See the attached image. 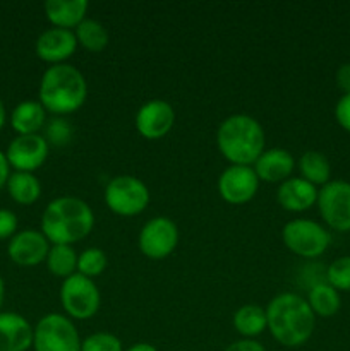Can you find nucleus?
Segmentation results:
<instances>
[{
  "label": "nucleus",
  "mask_w": 350,
  "mask_h": 351,
  "mask_svg": "<svg viewBox=\"0 0 350 351\" xmlns=\"http://www.w3.org/2000/svg\"><path fill=\"white\" fill-rule=\"evenodd\" d=\"M268 331L281 346L297 348L311 339L316 315L297 293H280L266 307Z\"/></svg>",
  "instance_id": "nucleus-1"
},
{
  "label": "nucleus",
  "mask_w": 350,
  "mask_h": 351,
  "mask_svg": "<svg viewBox=\"0 0 350 351\" xmlns=\"http://www.w3.org/2000/svg\"><path fill=\"white\" fill-rule=\"evenodd\" d=\"M93 226V209L82 199L69 195L54 199L41 216V233L54 245H72L86 239Z\"/></svg>",
  "instance_id": "nucleus-2"
},
{
  "label": "nucleus",
  "mask_w": 350,
  "mask_h": 351,
  "mask_svg": "<svg viewBox=\"0 0 350 351\" xmlns=\"http://www.w3.org/2000/svg\"><path fill=\"white\" fill-rule=\"evenodd\" d=\"M216 144L226 161L239 167H250L264 151V130L249 115H230L216 130Z\"/></svg>",
  "instance_id": "nucleus-3"
},
{
  "label": "nucleus",
  "mask_w": 350,
  "mask_h": 351,
  "mask_svg": "<svg viewBox=\"0 0 350 351\" xmlns=\"http://www.w3.org/2000/svg\"><path fill=\"white\" fill-rule=\"evenodd\" d=\"M88 84L74 65L58 64L47 69L40 82V103L47 112L69 115L84 105Z\"/></svg>",
  "instance_id": "nucleus-4"
},
{
  "label": "nucleus",
  "mask_w": 350,
  "mask_h": 351,
  "mask_svg": "<svg viewBox=\"0 0 350 351\" xmlns=\"http://www.w3.org/2000/svg\"><path fill=\"white\" fill-rule=\"evenodd\" d=\"M285 247L295 256L316 259L328 250L331 235L328 230L312 219H294L281 230Z\"/></svg>",
  "instance_id": "nucleus-5"
},
{
  "label": "nucleus",
  "mask_w": 350,
  "mask_h": 351,
  "mask_svg": "<svg viewBox=\"0 0 350 351\" xmlns=\"http://www.w3.org/2000/svg\"><path fill=\"white\" fill-rule=\"evenodd\" d=\"M105 202L112 213L119 216H136L150 204V191L146 184L132 175H119L112 178L105 189Z\"/></svg>",
  "instance_id": "nucleus-6"
},
{
  "label": "nucleus",
  "mask_w": 350,
  "mask_h": 351,
  "mask_svg": "<svg viewBox=\"0 0 350 351\" xmlns=\"http://www.w3.org/2000/svg\"><path fill=\"white\" fill-rule=\"evenodd\" d=\"M81 343L78 329L65 315L48 314L34 328V351H81Z\"/></svg>",
  "instance_id": "nucleus-7"
},
{
  "label": "nucleus",
  "mask_w": 350,
  "mask_h": 351,
  "mask_svg": "<svg viewBox=\"0 0 350 351\" xmlns=\"http://www.w3.org/2000/svg\"><path fill=\"white\" fill-rule=\"evenodd\" d=\"M100 297L98 287L95 281L82 274L75 273L64 280L60 287V304L65 314L78 321H88L98 312Z\"/></svg>",
  "instance_id": "nucleus-8"
},
{
  "label": "nucleus",
  "mask_w": 350,
  "mask_h": 351,
  "mask_svg": "<svg viewBox=\"0 0 350 351\" xmlns=\"http://www.w3.org/2000/svg\"><path fill=\"white\" fill-rule=\"evenodd\" d=\"M318 209L323 221L340 233L350 232V184L329 180L318 192Z\"/></svg>",
  "instance_id": "nucleus-9"
},
{
  "label": "nucleus",
  "mask_w": 350,
  "mask_h": 351,
  "mask_svg": "<svg viewBox=\"0 0 350 351\" xmlns=\"http://www.w3.org/2000/svg\"><path fill=\"white\" fill-rule=\"evenodd\" d=\"M177 243L178 228L167 216L151 218L139 233V249L148 259H165L174 252Z\"/></svg>",
  "instance_id": "nucleus-10"
},
{
  "label": "nucleus",
  "mask_w": 350,
  "mask_h": 351,
  "mask_svg": "<svg viewBox=\"0 0 350 351\" xmlns=\"http://www.w3.org/2000/svg\"><path fill=\"white\" fill-rule=\"evenodd\" d=\"M259 189V178L253 167L230 165L218 178V192L229 204H246L256 195Z\"/></svg>",
  "instance_id": "nucleus-11"
},
{
  "label": "nucleus",
  "mask_w": 350,
  "mask_h": 351,
  "mask_svg": "<svg viewBox=\"0 0 350 351\" xmlns=\"http://www.w3.org/2000/svg\"><path fill=\"white\" fill-rule=\"evenodd\" d=\"M48 141L38 134L31 136H17L7 147V161L17 171L33 173L48 158Z\"/></svg>",
  "instance_id": "nucleus-12"
},
{
  "label": "nucleus",
  "mask_w": 350,
  "mask_h": 351,
  "mask_svg": "<svg viewBox=\"0 0 350 351\" xmlns=\"http://www.w3.org/2000/svg\"><path fill=\"white\" fill-rule=\"evenodd\" d=\"M174 123V106L163 99H151V101L144 103L136 113V129L144 139H161L170 132Z\"/></svg>",
  "instance_id": "nucleus-13"
},
{
  "label": "nucleus",
  "mask_w": 350,
  "mask_h": 351,
  "mask_svg": "<svg viewBox=\"0 0 350 351\" xmlns=\"http://www.w3.org/2000/svg\"><path fill=\"white\" fill-rule=\"evenodd\" d=\"M48 250L50 242L43 233L38 230H23L10 239L7 252L10 261H14L17 266L31 267L47 261Z\"/></svg>",
  "instance_id": "nucleus-14"
},
{
  "label": "nucleus",
  "mask_w": 350,
  "mask_h": 351,
  "mask_svg": "<svg viewBox=\"0 0 350 351\" xmlns=\"http://www.w3.org/2000/svg\"><path fill=\"white\" fill-rule=\"evenodd\" d=\"M75 48H78V40L74 31L60 29V27H50L43 31L36 40L38 58L51 65L65 64V60L74 55Z\"/></svg>",
  "instance_id": "nucleus-15"
},
{
  "label": "nucleus",
  "mask_w": 350,
  "mask_h": 351,
  "mask_svg": "<svg viewBox=\"0 0 350 351\" xmlns=\"http://www.w3.org/2000/svg\"><path fill=\"white\" fill-rule=\"evenodd\" d=\"M34 328L16 312L0 314V351H27L33 346Z\"/></svg>",
  "instance_id": "nucleus-16"
},
{
  "label": "nucleus",
  "mask_w": 350,
  "mask_h": 351,
  "mask_svg": "<svg viewBox=\"0 0 350 351\" xmlns=\"http://www.w3.org/2000/svg\"><path fill=\"white\" fill-rule=\"evenodd\" d=\"M253 168L259 180L268 182V184H278V182L281 184L290 178L295 168V160L287 149L271 147V149L263 151Z\"/></svg>",
  "instance_id": "nucleus-17"
},
{
  "label": "nucleus",
  "mask_w": 350,
  "mask_h": 351,
  "mask_svg": "<svg viewBox=\"0 0 350 351\" xmlns=\"http://www.w3.org/2000/svg\"><path fill=\"white\" fill-rule=\"evenodd\" d=\"M318 192L316 185L309 184L304 178H288L280 184L277 199L285 211L302 213L318 202Z\"/></svg>",
  "instance_id": "nucleus-18"
},
{
  "label": "nucleus",
  "mask_w": 350,
  "mask_h": 351,
  "mask_svg": "<svg viewBox=\"0 0 350 351\" xmlns=\"http://www.w3.org/2000/svg\"><path fill=\"white\" fill-rule=\"evenodd\" d=\"M88 7L86 0H48L45 14L55 27L72 31L84 21Z\"/></svg>",
  "instance_id": "nucleus-19"
},
{
  "label": "nucleus",
  "mask_w": 350,
  "mask_h": 351,
  "mask_svg": "<svg viewBox=\"0 0 350 351\" xmlns=\"http://www.w3.org/2000/svg\"><path fill=\"white\" fill-rule=\"evenodd\" d=\"M45 112L40 101H23L12 110L10 125L19 136H31L38 134V130L45 123Z\"/></svg>",
  "instance_id": "nucleus-20"
},
{
  "label": "nucleus",
  "mask_w": 350,
  "mask_h": 351,
  "mask_svg": "<svg viewBox=\"0 0 350 351\" xmlns=\"http://www.w3.org/2000/svg\"><path fill=\"white\" fill-rule=\"evenodd\" d=\"M233 328L246 339H253L263 335L268 329L266 308L253 304L244 305L233 314Z\"/></svg>",
  "instance_id": "nucleus-21"
},
{
  "label": "nucleus",
  "mask_w": 350,
  "mask_h": 351,
  "mask_svg": "<svg viewBox=\"0 0 350 351\" xmlns=\"http://www.w3.org/2000/svg\"><path fill=\"white\" fill-rule=\"evenodd\" d=\"M307 304L318 317H333L342 307V298H340V291L329 287L326 281H321V283L312 285L309 290Z\"/></svg>",
  "instance_id": "nucleus-22"
},
{
  "label": "nucleus",
  "mask_w": 350,
  "mask_h": 351,
  "mask_svg": "<svg viewBox=\"0 0 350 351\" xmlns=\"http://www.w3.org/2000/svg\"><path fill=\"white\" fill-rule=\"evenodd\" d=\"M7 191H9V195L17 204L30 206L40 199L41 185L40 180L33 173L16 171L7 180Z\"/></svg>",
  "instance_id": "nucleus-23"
},
{
  "label": "nucleus",
  "mask_w": 350,
  "mask_h": 351,
  "mask_svg": "<svg viewBox=\"0 0 350 351\" xmlns=\"http://www.w3.org/2000/svg\"><path fill=\"white\" fill-rule=\"evenodd\" d=\"M299 170L304 180L312 185H326L331 177V165L329 160L319 151H305L299 158Z\"/></svg>",
  "instance_id": "nucleus-24"
},
{
  "label": "nucleus",
  "mask_w": 350,
  "mask_h": 351,
  "mask_svg": "<svg viewBox=\"0 0 350 351\" xmlns=\"http://www.w3.org/2000/svg\"><path fill=\"white\" fill-rule=\"evenodd\" d=\"M78 254L71 245H54L50 247L47 256V267L54 276L71 278L78 271Z\"/></svg>",
  "instance_id": "nucleus-25"
},
{
  "label": "nucleus",
  "mask_w": 350,
  "mask_h": 351,
  "mask_svg": "<svg viewBox=\"0 0 350 351\" xmlns=\"http://www.w3.org/2000/svg\"><path fill=\"white\" fill-rule=\"evenodd\" d=\"M78 45L88 51H102L108 45V33L105 26L95 19H84L74 31Z\"/></svg>",
  "instance_id": "nucleus-26"
},
{
  "label": "nucleus",
  "mask_w": 350,
  "mask_h": 351,
  "mask_svg": "<svg viewBox=\"0 0 350 351\" xmlns=\"http://www.w3.org/2000/svg\"><path fill=\"white\" fill-rule=\"evenodd\" d=\"M106 266H108V259L102 249H86L78 257V273L89 280L103 274Z\"/></svg>",
  "instance_id": "nucleus-27"
},
{
  "label": "nucleus",
  "mask_w": 350,
  "mask_h": 351,
  "mask_svg": "<svg viewBox=\"0 0 350 351\" xmlns=\"http://www.w3.org/2000/svg\"><path fill=\"white\" fill-rule=\"evenodd\" d=\"M326 283L336 291H350V256L338 257L326 269Z\"/></svg>",
  "instance_id": "nucleus-28"
},
{
  "label": "nucleus",
  "mask_w": 350,
  "mask_h": 351,
  "mask_svg": "<svg viewBox=\"0 0 350 351\" xmlns=\"http://www.w3.org/2000/svg\"><path fill=\"white\" fill-rule=\"evenodd\" d=\"M81 351H124L122 341L110 332H95L82 339Z\"/></svg>",
  "instance_id": "nucleus-29"
},
{
  "label": "nucleus",
  "mask_w": 350,
  "mask_h": 351,
  "mask_svg": "<svg viewBox=\"0 0 350 351\" xmlns=\"http://www.w3.org/2000/svg\"><path fill=\"white\" fill-rule=\"evenodd\" d=\"M71 136H72V130L65 120H60V119L54 120V122H50V125H48L47 129L48 141H50L51 144H55V146H62V144L69 143Z\"/></svg>",
  "instance_id": "nucleus-30"
},
{
  "label": "nucleus",
  "mask_w": 350,
  "mask_h": 351,
  "mask_svg": "<svg viewBox=\"0 0 350 351\" xmlns=\"http://www.w3.org/2000/svg\"><path fill=\"white\" fill-rule=\"evenodd\" d=\"M17 216L9 209H0V240L16 235Z\"/></svg>",
  "instance_id": "nucleus-31"
},
{
  "label": "nucleus",
  "mask_w": 350,
  "mask_h": 351,
  "mask_svg": "<svg viewBox=\"0 0 350 351\" xmlns=\"http://www.w3.org/2000/svg\"><path fill=\"white\" fill-rule=\"evenodd\" d=\"M335 119L343 130L350 134V95H343L335 106Z\"/></svg>",
  "instance_id": "nucleus-32"
},
{
  "label": "nucleus",
  "mask_w": 350,
  "mask_h": 351,
  "mask_svg": "<svg viewBox=\"0 0 350 351\" xmlns=\"http://www.w3.org/2000/svg\"><path fill=\"white\" fill-rule=\"evenodd\" d=\"M336 86L343 95H350V64H342L336 71Z\"/></svg>",
  "instance_id": "nucleus-33"
},
{
  "label": "nucleus",
  "mask_w": 350,
  "mask_h": 351,
  "mask_svg": "<svg viewBox=\"0 0 350 351\" xmlns=\"http://www.w3.org/2000/svg\"><path fill=\"white\" fill-rule=\"evenodd\" d=\"M225 351H266L261 343H257L256 339H239V341L232 343L230 346H226Z\"/></svg>",
  "instance_id": "nucleus-34"
},
{
  "label": "nucleus",
  "mask_w": 350,
  "mask_h": 351,
  "mask_svg": "<svg viewBox=\"0 0 350 351\" xmlns=\"http://www.w3.org/2000/svg\"><path fill=\"white\" fill-rule=\"evenodd\" d=\"M9 161H7V156L5 153H2L0 151V189L3 187V185H7V180H9L10 173H9Z\"/></svg>",
  "instance_id": "nucleus-35"
},
{
  "label": "nucleus",
  "mask_w": 350,
  "mask_h": 351,
  "mask_svg": "<svg viewBox=\"0 0 350 351\" xmlns=\"http://www.w3.org/2000/svg\"><path fill=\"white\" fill-rule=\"evenodd\" d=\"M126 351H158V350L154 348L153 345H150V343H136V345H132Z\"/></svg>",
  "instance_id": "nucleus-36"
},
{
  "label": "nucleus",
  "mask_w": 350,
  "mask_h": 351,
  "mask_svg": "<svg viewBox=\"0 0 350 351\" xmlns=\"http://www.w3.org/2000/svg\"><path fill=\"white\" fill-rule=\"evenodd\" d=\"M3 123H5V106H3L2 99H0V130H2Z\"/></svg>",
  "instance_id": "nucleus-37"
},
{
  "label": "nucleus",
  "mask_w": 350,
  "mask_h": 351,
  "mask_svg": "<svg viewBox=\"0 0 350 351\" xmlns=\"http://www.w3.org/2000/svg\"><path fill=\"white\" fill-rule=\"evenodd\" d=\"M3 297H5V285H3L2 276H0V307L3 304Z\"/></svg>",
  "instance_id": "nucleus-38"
},
{
  "label": "nucleus",
  "mask_w": 350,
  "mask_h": 351,
  "mask_svg": "<svg viewBox=\"0 0 350 351\" xmlns=\"http://www.w3.org/2000/svg\"><path fill=\"white\" fill-rule=\"evenodd\" d=\"M182 351H187V350H182Z\"/></svg>",
  "instance_id": "nucleus-39"
}]
</instances>
